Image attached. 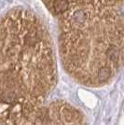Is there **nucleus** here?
Wrapping results in <instances>:
<instances>
[{
  "instance_id": "f257e3e1",
  "label": "nucleus",
  "mask_w": 124,
  "mask_h": 125,
  "mask_svg": "<svg viewBox=\"0 0 124 125\" xmlns=\"http://www.w3.org/2000/svg\"><path fill=\"white\" fill-rule=\"evenodd\" d=\"M62 66L88 87L109 84L124 65V16L116 7L78 5L59 19Z\"/></svg>"
},
{
  "instance_id": "f03ea898",
  "label": "nucleus",
  "mask_w": 124,
  "mask_h": 125,
  "mask_svg": "<svg viewBox=\"0 0 124 125\" xmlns=\"http://www.w3.org/2000/svg\"><path fill=\"white\" fill-rule=\"evenodd\" d=\"M57 81L49 33L32 11L16 8L1 21V101L43 97Z\"/></svg>"
},
{
  "instance_id": "7ed1b4c3",
  "label": "nucleus",
  "mask_w": 124,
  "mask_h": 125,
  "mask_svg": "<svg viewBox=\"0 0 124 125\" xmlns=\"http://www.w3.org/2000/svg\"><path fill=\"white\" fill-rule=\"evenodd\" d=\"M31 125H87L83 114L63 100L42 106Z\"/></svg>"
},
{
  "instance_id": "20e7f679",
  "label": "nucleus",
  "mask_w": 124,
  "mask_h": 125,
  "mask_svg": "<svg viewBox=\"0 0 124 125\" xmlns=\"http://www.w3.org/2000/svg\"><path fill=\"white\" fill-rule=\"evenodd\" d=\"M55 15H62L69 8L78 5H96L116 7L124 4V0H42Z\"/></svg>"
}]
</instances>
